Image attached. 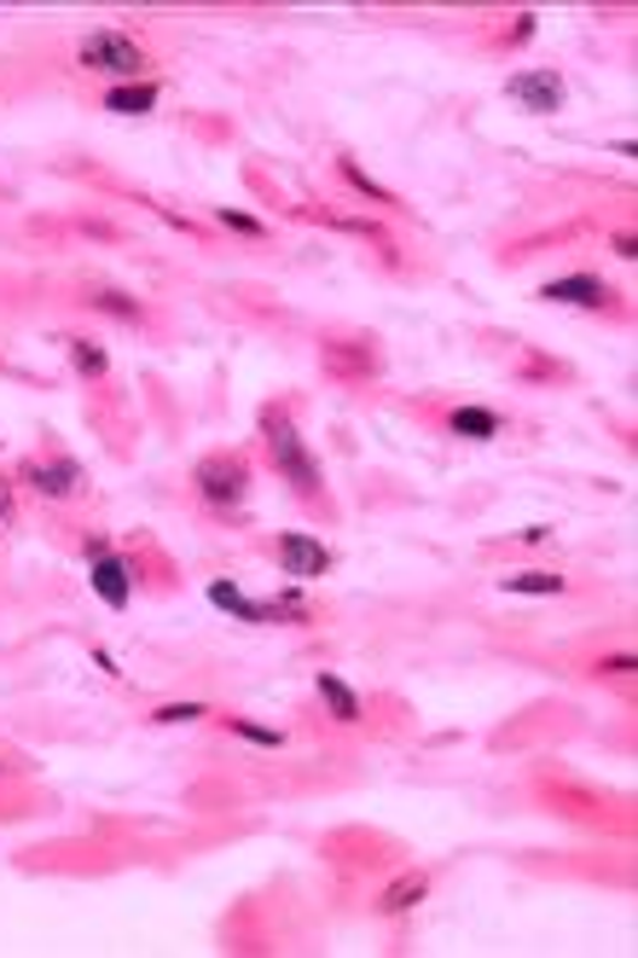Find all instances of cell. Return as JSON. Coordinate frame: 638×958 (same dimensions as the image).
Here are the masks:
<instances>
[{
	"instance_id": "1",
	"label": "cell",
	"mask_w": 638,
	"mask_h": 958,
	"mask_svg": "<svg viewBox=\"0 0 638 958\" xmlns=\"http://www.w3.org/2000/svg\"><path fill=\"white\" fill-rule=\"evenodd\" d=\"M261 447H267V465L296 488L302 500H320L325 488H320V465H314V454H307V442L296 436V424L284 419V413H267L261 419Z\"/></svg>"
},
{
	"instance_id": "2",
	"label": "cell",
	"mask_w": 638,
	"mask_h": 958,
	"mask_svg": "<svg viewBox=\"0 0 638 958\" xmlns=\"http://www.w3.org/2000/svg\"><path fill=\"white\" fill-rule=\"evenodd\" d=\"M76 65L93 70V76H111V81H139L152 58H146V47H139L134 35H122V30H88L76 41Z\"/></svg>"
},
{
	"instance_id": "3",
	"label": "cell",
	"mask_w": 638,
	"mask_h": 958,
	"mask_svg": "<svg viewBox=\"0 0 638 958\" xmlns=\"http://www.w3.org/2000/svg\"><path fill=\"white\" fill-rule=\"evenodd\" d=\"M192 494L210 505V512H238L250 500V459L244 454H203L192 471Z\"/></svg>"
},
{
	"instance_id": "4",
	"label": "cell",
	"mask_w": 638,
	"mask_h": 958,
	"mask_svg": "<svg viewBox=\"0 0 638 958\" xmlns=\"http://www.w3.org/2000/svg\"><path fill=\"white\" fill-rule=\"evenodd\" d=\"M88 581H93V593L105 599L111 610H128V599H134V576H128V564H122L116 553H111V541H88Z\"/></svg>"
},
{
	"instance_id": "5",
	"label": "cell",
	"mask_w": 638,
	"mask_h": 958,
	"mask_svg": "<svg viewBox=\"0 0 638 958\" xmlns=\"http://www.w3.org/2000/svg\"><path fill=\"white\" fill-rule=\"evenodd\" d=\"M320 360H325V372H332L337 383H366L378 372V343L372 337H325Z\"/></svg>"
},
{
	"instance_id": "6",
	"label": "cell",
	"mask_w": 638,
	"mask_h": 958,
	"mask_svg": "<svg viewBox=\"0 0 638 958\" xmlns=\"http://www.w3.org/2000/svg\"><path fill=\"white\" fill-rule=\"evenodd\" d=\"M505 93L517 99L523 111H534V116L563 111V99H569V88H563L558 70H511V76H505Z\"/></svg>"
},
{
	"instance_id": "7",
	"label": "cell",
	"mask_w": 638,
	"mask_h": 958,
	"mask_svg": "<svg viewBox=\"0 0 638 958\" xmlns=\"http://www.w3.org/2000/svg\"><path fill=\"white\" fill-rule=\"evenodd\" d=\"M273 558H279V569H284L291 581H320L325 569H332V553H325V541L302 535V528H291V535H279V541H273Z\"/></svg>"
},
{
	"instance_id": "8",
	"label": "cell",
	"mask_w": 638,
	"mask_h": 958,
	"mask_svg": "<svg viewBox=\"0 0 638 958\" xmlns=\"http://www.w3.org/2000/svg\"><path fill=\"white\" fill-rule=\"evenodd\" d=\"M540 297H546V302H563V309H592V314L615 309V291H609L598 274H563V279H546V285H540Z\"/></svg>"
},
{
	"instance_id": "9",
	"label": "cell",
	"mask_w": 638,
	"mask_h": 958,
	"mask_svg": "<svg viewBox=\"0 0 638 958\" xmlns=\"http://www.w3.org/2000/svg\"><path fill=\"white\" fill-rule=\"evenodd\" d=\"M18 482H30L41 500H76L81 494V465L76 459H30L24 471H18Z\"/></svg>"
},
{
	"instance_id": "10",
	"label": "cell",
	"mask_w": 638,
	"mask_h": 958,
	"mask_svg": "<svg viewBox=\"0 0 638 958\" xmlns=\"http://www.w3.org/2000/svg\"><path fill=\"white\" fill-rule=\"evenodd\" d=\"M447 431L464 442H493V436H505V413H493V406H452Z\"/></svg>"
},
{
	"instance_id": "11",
	"label": "cell",
	"mask_w": 638,
	"mask_h": 958,
	"mask_svg": "<svg viewBox=\"0 0 638 958\" xmlns=\"http://www.w3.org/2000/svg\"><path fill=\"white\" fill-rule=\"evenodd\" d=\"M424 894H429V871H401V878L378 894V912L383 918H401V912H413Z\"/></svg>"
},
{
	"instance_id": "12",
	"label": "cell",
	"mask_w": 638,
	"mask_h": 958,
	"mask_svg": "<svg viewBox=\"0 0 638 958\" xmlns=\"http://www.w3.org/2000/svg\"><path fill=\"white\" fill-rule=\"evenodd\" d=\"M99 105L116 111V116H146L157 105V81H116V88H105Z\"/></svg>"
},
{
	"instance_id": "13",
	"label": "cell",
	"mask_w": 638,
	"mask_h": 958,
	"mask_svg": "<svg viewBox=\"0 0 638 958\" xmlns=\"http://www.w3.org/2000/svg\"><path fill=\"white\" fill-rule=\"evenodd\" d=\"M500 587H505V593H528V599H558L569 581L558 576V569H517V576H500Z\"/></svg>"
},
{
	"instance_id": "14",
	"label": "cell",
	"mask_w": 638,
	"mask_h": 958,
	"mask_svg": "<svg viewBox=\"0 0 638 958\" xmlns=\"http://www.w3.org/2000/svg\"><path fill=\"white\" fill-rule=\"evenodd\" d=\"M314 686H320V698H325V709H332V715H337L343 726H355V721L366 715V709H360V698H355V686H348L343 675H320Z\"/></svg>"
},
{
	"instance_id": "15",
	"label": "cell",
	"mask_w": 638,
	"mask_h": 958,
	"mask_svg": "<svg viewBox=\"0 0 638 958\" xmlns=\"http://www.w3.org/2000/svg\"><path fill=\"white\" fill-rule=\"evenodd\" d=\"M210 604L226 610V616H238V622H267L261 599H250V593H244V587H233V581H210Z\"/></svg>"
},
{
	"instance_id": "16",
	"label": "cell",
	"mask_w": 638,
	"mask_h": 958,
	"mask_svg": "<svg viewBox=\"0 0 638 958\" xmlns=\"http://www.w3.org/2000/svg\"><path fill=\"white\" fill-rule=\"evenodd\" d=\"M88 309L111 314V320H146V302L128 297V291H111V285H93V291H88Z\"/></svg>"
},
{
	"instance_id": "17",
	"label": "cell",
	"mask_w": 638,
	"mask_h": 958,
	"mask_svg": "<svg viewBox=\"0 0 638 958\" xmlns=\"http://www.w3.org/2000/svg\"><path fill=\"white\" fill-rule=\"evenodd\" d=\"M337 175H343V180H348V187H355L366 203H383V210H395V192H389V187H378V180L366 175L355 157H337Z\"/></svg>"
},
{
	"instance_id": "18",
	"label": "cell",
	"mask_w": 638,
	"mask_h": 958,
	"mask_svg": "<svg viewBox=\"0 0 638 958\" xmlns=\"http://www.w3.org/2000/svg\"><path fill=\"white\" fill-rule=\"evenodd\" d=\"M65 349H70V360H76V372H81V378H93V383H99V378L111 372V355L99 349L93 337H65Z\"/></svg>"
},
{
	"instance_id": "19",
	"label": "cell",
	"mask_w": 638,
	"mask_h": 958,
	"mask_svg": "<svg viewBox=\"0 0 638 958\" xmlns=\"http://www.w3.org/2000/svg\"><path fill=\"white\" fill-rule=\"evenodd\" d=\"M221 726L233 732V738H244V744H261V749H284V732H273V726H256V721H244V715H221Z\"/></svg>"
},
{
	"instance_id": "20",
	"label": "cell",
	"mask_w": 638,
	"mask_h": 958,
	"mask_svg": "<svg viewBox=\"0 0 638 958\" xmlns=\"http://www.w3.org/2000/svg\"><path fill=\"white\" fill-rule=\"evenodd\" d=\"M203 715H215V709H210V703H157V709H152L157 726H192V721H203Z\"/></svg>"
},
{
	"instance_id": "21",
	"label": "cell",
	"mask_w": 638,
	"mask_h": 958,
	"mask_svg": "<svg viewBox=\"0 0 638 958\" xmlns=\"http://www.w3.org/2000/svg\"><path fill=\"white\" fill-rule=\"evenodd\" d=\"M215 221H221V227H233V233H244V238H267L261 221H256V215H244V210H233V203H221Z\"/></svg>"
},
{
	"instance_id": "22",
	"label": "cell",
	"mask_w": 638,
	"mask_h": 958,
	"mask_svg": "<svg viewBox=\"0 0 638 958\" xmlns=\"http://www.w3.org/2000/svg\"><path fill=\"white\" fill-rule=\"evenodd\" d=\"M12 517H18V482L0 477V535L12 528Z\"/></svg>"
},
{
	"instance_id": "23",
	"label": "cell",
	"mask_w": 638,
	"mask_h": 958,
	"mask_svg": "<svg viewBox=\"0 0 638 958\" xmlns=\"http://www.w3.org/2000/svg\"><path fill=\"white\" fill-rule=\"evenodd\" d=\"M633 668H638V662H633V650H615V657L598 662V675H615V680H622V675H633Z\"/></svg>"
},
{
	"instance_id": "24",
	"label": "cell",
	"mask_w": 638,
	"mask_h": 958,
	"mask_svg": "<svg viewBox=\"0 0 638 958\" xmlns=\"http://www.w3.org/2000/svg\"><path fill=\"white\" fill-rule=\"evenodd\" d=\"M93 662H99V668H105V675H111V680L122 675V668H116V657H111V650H99V645H93Z\"/></svg>"
}]
</instances>
